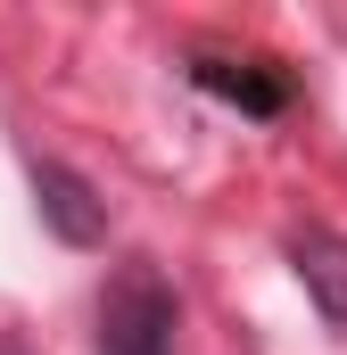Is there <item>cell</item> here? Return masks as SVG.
Wrapping results in <instances>:
<instances>
[{"label":"cell","instance_id":"6da1fadb","mask_svg":"<svg viewBox=\"0 0 347 355\" xmlns=\"http://www.w3.org/2000/svg\"><path fill=\"white\" fill-rule=\"evenodd\" d=\"M99 355H174V289L149 265H124L99 297Z\"/></svg>","mask_w":347,"mask_h":355},{"label":"cell","instance_id":"7a4b0ae2","mask_svg":"<svg viewBox=\"0 0 347 355\" xmlns=\"http://www.w3.org/2000/svg\"><path fill=\"white\" fill-rule=\"evenodd\" d=\"M33 207H42V223H50L67 248H99V240H108V198H99L75 166H58V157L33 166Z\"/></svg>","mask_w":347,"mask_h":355},{"label":"cell","instance_id":"3957f363","mask_svg":"<svg viewBox=\"0 0 347 355\" xmlns=\"http://www.w3.org/2000/svg\"><path fill=\"white\" fill-rule=\"evenodd\" d=\"M289 272L306 281V297L331 322H347V232H323V223L289 232Z\"/></svg>","mask_w":347,"mask_h":355},{"label":"cell","instance_id":"277c9868","mask_svg":"<svg viewBox=\"0 0 347 355\" xmlns=\"http://www.w3.org/2000/svg\"><path fill=\"white\" fill-rule=\"evenodd\" d=\"M198 83L223 91V99H240V107H257V116H273V107H281V83H264V75H232L223 58H198Z\"/></svg>","mask_w":347,"mask_h":355},{"label":"cell","instance_id":"5b68a950","mask_svg":"<svg viewBox=\"0 0 347 355\" xmlns=\"http://www.w3.org/2000/svg\"><path fill=\"white\" fill-rule=\"evenodd\" d=\"M0 355H25V347H17V339H0Z\"/></svg>","mask_w":347,"mask_h":355}]
</instances>
